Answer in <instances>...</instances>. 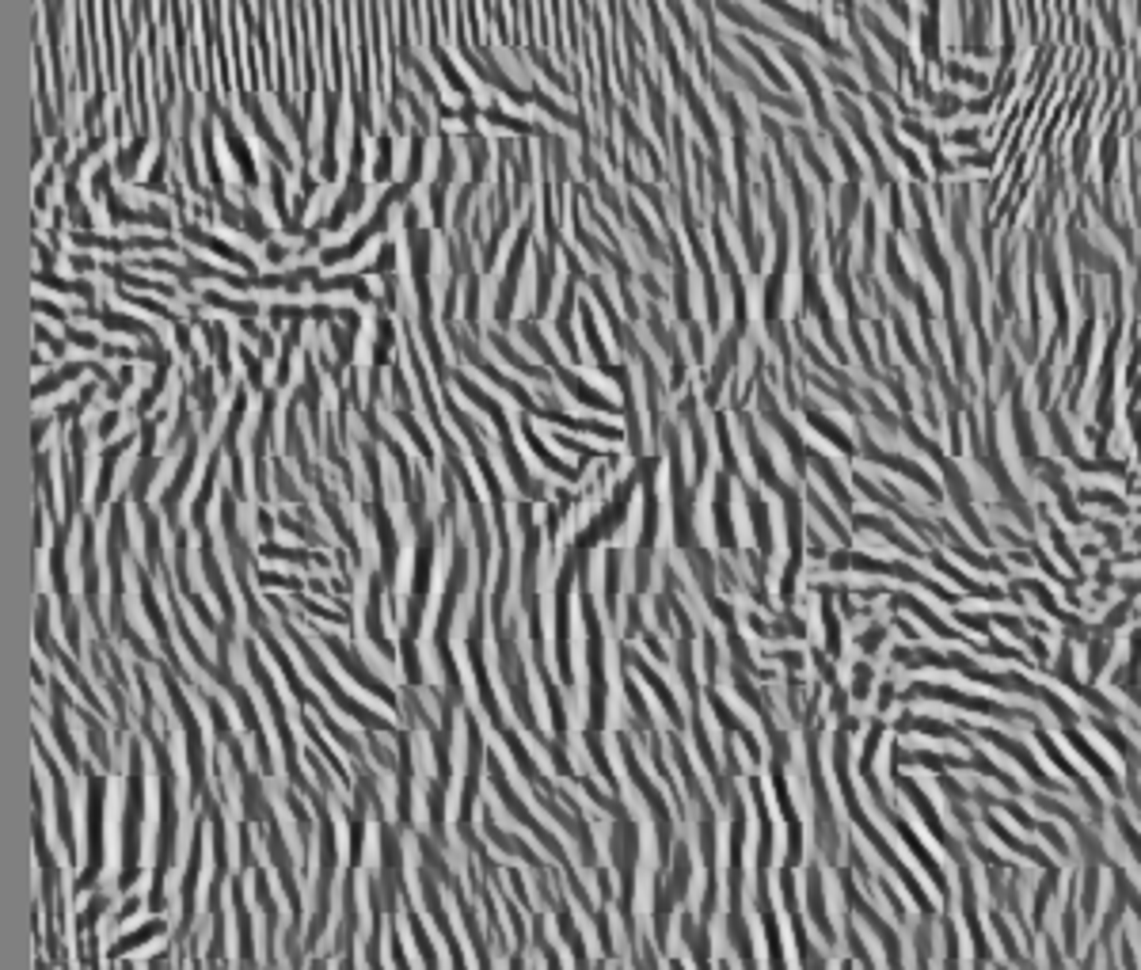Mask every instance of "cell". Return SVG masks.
<instances>
[{
    "label": "cell",
    "mask_w": 1141,
    "mask_h": 970,
    "mask_svg": "<svg viewBox=\"0 0 1141 970\" xmlns=\"http://www.w3.org/2000/svg\"><path fill=\"white\" fill-rule=\"evenodd\" d=\"M453 183V149L442 141V160H438V175H434L430 187V209H434V225H445V194Z\"/></svg>",
    "instance_id": "cell-1"
},
{
    "label": "cell",
    "mask_w": 1141,
    "mask_h": 970,
    "mask_svg": "<svg viewBox=\"0 0 1141 970\" xmlns=\"http://www.w3.org/2000/svg\"><path fill=\"white\" fill-rule=\"evenodd\" d=\"M217 115H221V126H224V141H229V149H233V160L240 164V172H244L248 187H255V183H259V172H255V164H251V153H248L244 137L236 134V126H233V119H229V110L217 107Z\"/></svg>",
    "instance_id": "cell-2"
},
{
    "label": "cell",
    "mask_w": 1141,
    "mask_h": 970,
    "mask_svg": "<svg viewBox=\"0 0 1141 970\" xmlns=\"http://www.w3.org/2000/svg\"><path fill=\"white\" fill-rule=\"evenodd\" d=\"M347 183H350V187L343 190V198H339V202H335V209H331V217H328L324 225H320V229H339V225L347 221V214H355V209H358V202H362V190H365V183L358 180V172H350V180H347Z\"/></svg>",
    "instance_id": "cell-3"
},
{
    "label": "cell",
    "mask_w": 1141,
    "mask_h": 970,
    "mask_svg": "<svg viewBox=\"0 0 1141 970\" xmlns=\"http://www.w3.org/2000/svg\"><path fill=\"white\" fill-rule=\"evenodd\" d=\"M183 236L190 240V244H202V248H210V251H217V255H224L229 263H236V267H251V259L248 255H240L236 248H229L224 240H217V236H210V233H202L198 225H187L183 229Z\"/></svg>",
    "instance_id": "cell-4"
},
{
    "label": "cell",
    "mask_w": 1141,
    "mask_h": 970,
    "mask_svg": "<svg viewBox=\"0 0 1141 970\" xmlns=\"http://www.w3.org/2000/svg\"><path fill=\"white\" fill-rule=\"evenodd\" d=\"M392 175V137L377 134V160H373V180L384 183Z\"/></svg>",
    "instance_id": "cell-5"
}]
</instances>
